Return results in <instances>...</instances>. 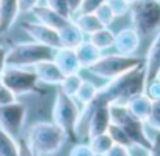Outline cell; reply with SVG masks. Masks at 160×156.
I'll list each match as a JSON object with an SVG mask.
<instances>
[{
  "label": "cell",
  "instance_id": "37",
  "mask_svg": "<svg viewBox=\"0 0 160 156\" xmlns=\"http://www.w3.org/2000/svg\"><path fill=\"white\" fill-rule=\"evenodd\" d=\"M105 156H132V151H130L129 147H122V145L115 143Z\"/></svg>",
  "mask_w": 160,
  "mask_h": 156
},
{
  "label": "cell",
  "instance_id": "8",
  "mask_svg": "<svg viewBox=\"0 0 160 156\" xmlns=\"http://www.w3.org/2000/svg\"><path fill=\"white\" fill-rule=\"evenodd\" d=\"M2 82L14 95H44L46 90L39 87V79L33 68L7 66L2 71Z\"/></svg>",
  "mask_w": 160,
  "mask_h": 156
},
{
  "label": "cell",
  "instance_id": "41",
  "mask_svg": "<svg viewBox=\"0 0 160 156\" xmlns=\"http://www.w3.org/2000/svg\"><path fill=\"white\" fill-rule=\"evenodd\" d=\"M82 2H83V0H68V3H69V7H71V11H72V16H74L75 13H78L80 7H82Z\"/></svg>",
  "mask_w": 160,
  "mask_h": 156
},
{
  "label": "cell",
  "instance_id": "24",
  "mask_svg": "<svg viewBox=\"0 0 160 156\" xmlns=\"http://www.w3.org/2000/svg\"><path fill=\"white\" fill-rule=\"evenodd\" d=\"M98 92H99V87H98L94 82L83 79L82 85H80V89H78V92H77V95H75L74 98H75V101H77L78 104L85 106V104H88L90 101H93V100L96 98Z\"/></svg>",
  "mask_w": 160,
  "mask_h": 156
},
{
  "label": "cell",
  "instance_id": "45",
  "mask_svg": "<svg viewBox=\"0 0 160 156\" xmlns=\"http://www.w3.org/2000/svg\"><path fill=\"white\" fill-rule=\"evenodd\" d=\"M0 44H3V40H2V36H0Z\"/></svg>",
  "mask_w": 160,
  "mask_h": 156
},
{
  "label": "cell",
  "instance_id": "43",
  "mask_svg": "<svg viewBox=\"0 0 160 156\" xmlns=\"http://www.w3.org/2000/svg\"><path fill=\"white\" fill-rule=\"evenodd\" d=\"M155 79H158V81H160V71H158V74H157V77H155Z\"/></svg>",
  "mask_w": 160,
  "mask_h": 156
},
{
  "label": "cell",
  "instance_id": "32",
  "mask_svg": "<svg viewBox=\"0 0 160 156\" xmlns=\"http://www.w3.org/2000/svg\"><path fill=\"white\" fill-rule=\"evenodd\" d=\"M69 156H96V153L91 150L90 143L78 142V143H74V147L69 151Z\"/></svg>",
  "mask_w": 160,
  "mask_h": 156
},
{
  "label": "cell",
  "instance_id": "11",
  "mask_svg": "<svg viewBox=\"0 0 160 156\" xmlns=\"http://www.w3.org/2000/svg\"><path fill=\"white\" fill-rule=\"evenodd\" d=\"M141 36L133 27H126L121 29L118 33H115V44L113 47L116 52L124 54V55H135L140 49Z\"/></svg>",
  "mask_w": 160,
  "mask_h": 156
},
{
  "label": "cell",
  "instance_id": "40",
  "mask_svg": "<svg viewBox=\"0 0 160 156\" xmlns=\"http://www.w3.org/2000/svg\"><path fill=\"white\" fill-rule=\"evenodd\" d=\"M7 55H8V47L0 44V74H2V71L8 66L7 65Z\"/></svg>",
  "mask_w": 160,
  "mask_h": 156
},
{
  "label": "cell",
  "instance_id": "47",
  "mask_svg": "<svg viewBox=\"0 0 160 156\" xmlns=\"http://www.w3.org/2000/svg\"><path fill=\"white\" fill-rule=\"evenodd\" d=\"M158 2H160V0H158Z\"/></svg>",
  "mask_w": 160,
  "mask_h": 156
},
{
  "label": "cell",
  "instance_id": "5",
  "mask_svg": "<svg viewBox=\"0 0 160 156\" xmlns=\"http://www.w3.org/2000/svg\"><path fill=\"white\" fill-rule=\"evenodd\" d=\"M144 65V58L143 57H137V55H124L119 52L115 54H102V57L99 58V62L96 65H93L90 68V71L105 81H112L116 77L126 74L127 71L143 66Z\"/></svg>",
  "mask_w": 160,
  "mask_h": 156
},
{
  "label": "cell",
  "instance_id": "38",
  "mask_svg": "<svg viewBox=\"0 0 160 156\" xmlns=\"http://www.w3.org/2000/svg\"><path fill=\"white\" fill-rule=\"evenodd\" d=\"M21 13H32L36 5H39V0H18Z\"/></svg>",
  "mask_w": 160,
  "mask_h": 156
},
{
  "label": "cell",
  "instance_id": "6",
  "mask_svg": "<svg viewBox=\"0 0 160 156\" xmlns=\"http://www.w3.org/2000/svg\"><path fill=\"white\" fill-rule=\"evenodd\" d=\"M78 115H80V107L75 98L58 90L55 95V103L52 109V121L58 125L64 131L68 140L74 143L78 140L75 134V125H77Z\"/></svg>",
  "mask_w": 160,
  "mask_h": 156
},
{
  "label": "cell",
  "instance_id": "14",
  "mask_svg": "<svg viewBox=\"0 0 160 156\" xmlns=\"http://www.w3.org/2000/svg\"><path fill=\"white\" fill-rule=\"evenodd\" d=\"M53 62L60 66V69L63 71V74H72V73H80L82 66L78 63L75 49L72 47H63L60 46L58 49H55L53 52Z\"/></svg>",
  "mask_w": 160,
  "mask_h": 156
},
{
  "label": "cell",
  "instance_id": "33",
  "mask_svg": "<svg viewBox=\"0 0 160 156\" xmlns=\"http://www.w3.org/2000/svg\"><path fill=\"white\" fill-rule=\"evenodd\" d=\"M144 93L148 95V98L151 101H158L160 100V81L154 79V81L148 82L146 89H144Z\"/></svg>",
  "mask_w": 160,
  "mask_h": 156
},
{
  "label": "cell",
  "instance_id": "7",
  "mask_svg": "<svg viewBox=\"0 0 160 156\" xmlns=\"http://www.w3.org/2000/svg\"><path fill=\"white\" fill-rule=\"evenodd\" d=\"M55 49L36 43V41H28V43H18L8 49L7 55V65L8 66H19V68H33L36 63L42 60H50L53 58Z\"/></svg>",
  "mask_w": 160,
  "mask_h": 156
},
{
  "label": "cell",
  "instance_id": "12",
  "mask_svg": "<svg viewBox=\"0 0 160 156\" xmlns=\"http://www.w3.org/2000/svg\"><path fill=\"white\" fill-rule=\"evenodd\" d=\"M160 71V29L152 38V43L144 57V73H146V84L154 81Z\"/></svg>",
  "mask_w": 160,
  "mask_h": 156
},
{
  "label": "cell",
  "instance_id": "2",
  "mask_svg": "<svg viewBox=\"0 0 160 156\" xmlns=\"http://www.w3.org/2000/svg\"><path fill=\"white\" fill-rule=\"evenodd\" d=\"M27 140L41 156H52L58 153L68 140L64 131L53 121H36L27 131Z\"/></svg>",
  "mask_w": 160,
  "mask_h": 156
},
{
  "label": "cell",
  "instance_id": "22",
  "mask_svg": "<svg viewBox=\"0 0 160 156\" xmlns=\"http://www.w3.org/2000/svg\"><path fill=\"white\" fill-rule=\"evenodd\" d=\"M88 40H90L98 49H101V51L104 52V51L113 47V44H115V33H113L108 27H102V29H99L98 32L91 33V35L88 36Z\"/></svg>",
  "mask_w": 160,
  "mask_h": 156
},
{
  "label": "cell",
  "instance_id": "13",
  "mask_svg": "<svg viewBox=\"0 0 160 156\" xmlns=\"http://www.w3.org/2000/svg\"><path fill=\"white\" fill-rule=\"evenodd\" d=\"M36 76H38V79L39 82L42 84H47V85H60L61 81H63V71L60 69V66L53 62V58L50 60H42L39 63H36L33 66Z\"/></svg>",
  "mask_w": 160,
  "mask_h": 156
},
{
  "label": "cell",
  "instance_id": "29",
  "mask_svg": "<svg viewBox=\"0 0 160 156\" xmlns=\"http://www.w3.org/2000/svg\"><path fill=\"white\" fill-rule=\"evenodd\" d=\"M105 3L112 8L116 18H122L130 11V3L126 2V0H105Z\"/></svg>",
  "mask_w": 160,
  "mask_h": 156
},
{
  "label": "cell",
  "instance_id": "27",
  "mask_svg": "<svg viewBox=\"0 0 160 156\" xmlns=\"http://www.w3.org/2000/svg\"><path fill=\"white\" fill-rule=\"evenodd\" d=\"M107 132H108V136L112 137L113 143H116V145H122V147H129V148H133V143H132L130 137L127 136V132H126L121 126H118L116 123H112Z\"/></svg>",
  "mask_w": 160,
  "mask_h": 156
},
{
  "label": "cell",
  "instance_id": "34",
  "mask_svg": "<svg viewBox=\"0 0 160 156\" xmlns=\"http://www.w3.org/2000/svg\"><path fill=\"white\" fill-rule=\"evenodd\" d=\"M18 156H35V150L32 148L25 136H21L18 139Z\"/></svg>",
  "mask_w": 160,
  "mask_h": 156
},
{
  "label": "cell",
  "instance_id": "42",
  "mask_svg": "<svg viewBox=\"0 0 160 156\" xmlns=\"http://www.w3.org/2000/svg\"><path fill=\"white\" fill-rule=\"evenodd\" d=\"M3 85V82H2V74H0V87Z\"/></svg>",
  "mask_w": 160,
  "mask_h": 156
},
{
  "label": "cell",
  "instance_id": "31",
  "mask_svg": "<svg viewBox=\"0 0 160 156\" xmlns=\"http://www.w3.org/2000/svg\"><path fill=\"white\" fill-rule=\"evenodd\" d=\"M146 125H149L152 129L160 132V100L152 101V109H151L149 118L146 120Z\"/></svg>",
  "mask_w": 160,
  "mask_h": 156
},
{
  "label": "cell",
  "instance_id": "28",
  "mask_svg": "<svg viewBox=\"0 0 160 156\" xmlns=\"http://www.w3.org/2000/svg\"><path fill=\"white\" fill-rule=\"evenodd\" d=\"M94 14H96V18L99 19V22L104 25V27H108V25H112L113 24V21L116 19V16L113 14V11H112V8L107 5V3H102L96 11H94Z\"/></svg>",
  "mask_w": 160,
  "mask_h": 156
},
{
  "label": "cell",
  "instance_id": "46",
  "mask_svg": "<svg viewBox=\"0 0 160 156\" xmlns=\"http://www.w3.org/2000/svg\"><path fill=\"white\" fill-rule=\"evenodd\" d=\"M35 156H41V154H38V153H35Z\"/></svg>",
  "mask_w": 160,
  "mask_h": 156
},
{
  "label": "cell",
  "instance_id": "18",
  "mask_svg": "<svg viewBox=\"0 0 160 156\" xmlns=\"http://www.w3.org/2000/svg\"><path fill=\"white\" fill-rule=\"evenodd\" d=\"M18 0H0V35L10 32L19 16Z\"/></svg>",
  "mask_w": 160,
  "mask_h": 156
},
{
  "label": "cell",
  "instance_id": "21",
  "mask_svg": "<svg viewBox=\"0 0 160 156\" xmlns=\"http://www.w3.org/2000/svg\"><path fill=\"white\" fill-rule=\"evenodd\" d=\"M72 21L75 22V25L82 30L87 36H90L91 33L98 32L99 29H102L104 25L99 22V19L96 18L94 13H82L78 11L72 16Z\"/></svg>",
  "mask_w": 160,
  "mask_h": 156
},
{
  "label": "cell",
  "instance_id": "39",
  "mask_svg": "<svg viewBox=\"0 0 160 156\" xmlns=\"http://www.w3.org/2000/svg\"><path fill=\"white\" fill-rule=\"evenodd\" d=\"M148 156H160V132H157L152 139V147L148 151Z\"/></svg>",
  "mask_w": 160,
  "mask_h": 156
},
{
  "label": "cell",
  "instance_id": "23",
  "mask_svg": "<svg viewBox=\"0 0 160 156\" xmlns=\"http://www.w3.org/2000/svg\"><path fill=\"white\" fill-rule=\"evenodd\" d=\"M88 143L91 147V150L96 153V156H105L110 148L115 145L112 137L108 136V132H102V134H98V136H93L88 139Z\"/></svg>",
  "mask_w": 160,
  "mask_h": 156
},
{
  "label": "cell",
  "instance_id": "17",
  "mask_svg": "<svg viewBox=\"0 0 160 156\" xmlns=\"http://www.w3.org/2000/svg\"><path fill=\"white\" fill-rule=\"evenodd\" d=\"M75 54H77V58H78V63L82 66V69H90L102 57V51L98 49L90 40H83L80 43L75 47Z\"/></svg>",
  "mask_w": 160,
  "mask_h": 156
},
{
  "label": "cell",
  "instance_id": "9",
  "mask_svg": "<svg viewBox=\"0 0 160 156\" xmlns=\"http://www.w3.org/2000/svg\"><path fill=\"white\" fill-rule=\"evenodd\" d=\"M27 107L25 104L14 101L7 106H0V128L5 129L13 137L19 139L25 125Z\"/></svg>",
  "mask_w": 160,
  "mask_h": 156
},
{
  "label": "cell",
  "instance_id": "19",
  "mask_svg": "<svg viewBox=\"0 0 160 156\" xmlns=\"http://www.w3.org/2000/svg\"><path fill=\"white\" fill-rule=\"evenodd\" d=\"M58 35H60V43H61V46H63V47H72V49H75L80 43L85 40V36H87L82 30L75 25V22H74L72 19H71V22L66 24L61 30H58Z\"/></svg>",
  "mask_w": 160,
  "mask_h": 156
},
{
  "label": "cell",
  "instance_id": "3",
  "mask_svg": "<svg viewBox=\"0 0 160 156\" xmlns=\"http://www.w3.org/2000/svg\"><path fill=\"white\" fill-rule=\"evenodd\" d=\"M110 112H112V123H116L121 126L127 136L130 137L133 147H138L144 151H149L152 147V139L146 132V123L140 118H137L127 107L126 104H110Z\"/></svg>",
  "mask_w": 160,
  "mask_h": 156
},
{
  "label": "cell",
  "instance_id": "20",
  "mask_svg": "<svg viewBox=\"0 0 160 156\" xmlns=\"http://www.w3.org/2000/svg\"><path fill=\"white\" fill-rule=\"evenodd\" d=\"M126 107L140 120H143L146 123V120L149 118V114H151V109H152V101L148 98L146 93H140L133 98H130L127 103H126Z\"/></svg>",
  "mask_w": 160,
  "mask_h": 156
},
{
  "label": "cell",
  "instance_id": "15",
  "mask_svg": "<svg viewBox=\"0 0 160 156\" xmlns=\"http://www.w3.org/2000/svg\"><path fill=\"white\" fill-rule=\"evenodd\" d=\"M32 14H33L35 19H38L39 22H42V24H46V25H49V27H52V29H55V30H61L66 24L71 22L69 18H66V16L60 14L58 11L49 8L47 5H36V7L33 8Z\"/></svg>",
  "mask_w": 160,
  "mask_h": 156
},
{
  "label": "cell",
  "instance_id": "10",
  "mask_svg": "<svg viewBox=\"0 0 160 156\" xmlns=\"http://www.w3.org/2000/svg\"><path fill=\"white\" fill-rule=\"evenodd\" d=\"M21 27L36 43L46 44L52 49H58L61 46L58 30H55V29H52V27H49V25H46L39 21H24L21 24Z\"/></svg>",
  "mask_w": 160,
  "mask_h": 156
},
{
  "label": "cell",
  "instance_id": "4",
  "mask_svg": "<svg viewBox=\"0 0 160 156\" xmlns=\"http://www.w3.org/2000/svg\"><path fill=\"white\" fill-rule=\"evenodd\" d=\"M132 27L141 38L155 35L160 29V2L158 0H135L130 3Z\"/></svg>",
  "mask_w": 160,
  "mask_h": 156
},
{
  "label": "cell",
  "instance_id": "25",
  "mask_svg": "<svg viewBox=\"0 0 160 156\" xmlns=\"http://www.w3.org/2000/svg\"><path fill=\"white\" fill-rule=\"evenodd\" d=\"M82 82H83V77L80 76V73L66 74V76L63 77L61 84H60V90H61L63 93H66V95H69V96L74 98V96L77 95L80 85H82Z\"/></svg>",
  "mask_w": 160,
  "mask_h": 156
},
{
  "label": "cell",
  "instance_id": "1",
  "mask_svg": "<svg viewBox=\"0 0 160 156\" xmlns=\"http://www.w3.org/2000/svg\"><path fill=\"white\" fill-rule=\"evenodd\" d=\"M146 89V73L144 65L127 71L126 74L108 81L104 87H99L98 95L108 104H126L130 98L144 93Z\"/></svg>",
  "mask_w": 160,
  "mask_h": 156
},
{
  "label": "cell",
  "instance_id": "16",
  "mask_svg": "<svg viewBox=\"0 0 160 156\" xmlns=\"http://www.w3.org/2000/svg\"><path fill=\"white\" fill-rule=\"evenodd\" d=\"M112 125V112H110V104H99L91 117L90 121V129H88V139L102 132H107Z\"/></svg>",
  "mask_w": 160,
  "mask_h": 156
},
{
  "label": "cell",
  "instance_id": "44",
  "mask_svg": "<svg viewBox=\"0 0 160 156\" xmlns=\"http://www.w3.org/2000/svg\"><path fill=\"white\" fill-rule=\"evenodd\" d=\"M126 2H129V3H133V2H135V0H126Z\"/></svg>",
  "mask_w": 160,
  "mask_h": 156
},
{
  "label": "cell",
  "instance_id": "30",
  "mask_svg": "<svg viewBox=\"0 0 160 156\" xmlns=\"http://www.w3.org/2000/svg\"><path fill=\"white\" fill-rule=\"evenodd\" d=\"M44 2L49 8H52V10L58 11L60 14L72 19V11H71V7L68 3V0H44Z\"/></svg>",
  "mask_w": 160,
  "mask_h": 156
},
{
  "label": "cell",
  "instance_id": "26",
  "mask_svg": "<svg viewBox=\"0 0 160 156\" xmlns=\"http://www.w3.org/2000/svg\"><path fill=\"white\" fill-rule=\"evenodd\" d=\"M0 156H18V139L0 128Z\"/></svg>",
  "mask_w": 160,
  "mask_h": 156
},
{
  "label": "cell",
  "instance_id": "35",
  "mask_svg": "<svg viewBox=\"0 0 160 156\" xmlns=\"http://www.w3.org/2000/svg\"><path fill=\"white\" fill-rule=\"evenodd\" d=\"M14 101H18V95H14L7 85L0 87V106H7Z\"/></svg>",
  "mask_w": 160,
  "mask_h": 156
},
{
  "label": "cell",
  "instance_id": "36",
  "mask_svg": "<svg viewBox=\"0 0 160 156\" xmlns=\"http://www.w3.org/2000/svg\"><path fill=\"white\" fill-rule=\"evenodd\" d=\"M102 3H105V0H83L82 7H80L78 11H82V13H94Z\"/></svg>",
  "mask_w": 160,
  "mask_h": 156
}]
</instances>
